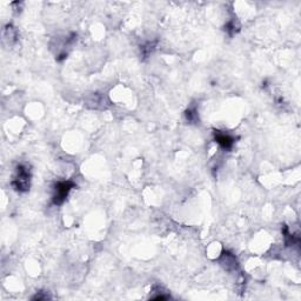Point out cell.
<instances>
[{
    "label": "cell",
    "instance_id": "cell-4",
    "mask_svg": "<svg viewBox=\"0 0 301 301\" xmlns=\"http://www.w3.org/2000/svg\"><path fill=\"white\" fill-rule=\"evenodd\" d=\"M186 117H187V120H189L191 122H195L198 120V114H197V110H188L187 112H186Z\"/></svg>",
    "mask_w": 301,
    "mask_h": 301
},
{
    "label": "cell",
    "instance_id": "cell-2",
    "mask_svg": "<svg viewBox=\"0 0 301 301\" xmlns=\"http://www.w3.org/2000/svg\"><path fill=\"white\" fill-rule=\"evenodd\" d=\"M74 187V182L71 180H66V181H59L54 186L52 201L54 205H61L67 198L71 189Z\"/></svg>",
    "mask_w": 301,
    "mask_h": 301
},
{
    "label": "cell",
    "instance_id": "cell-1",
    "mask_svg": "<svg viewBox=\"0 0 301 301\" xmlns=\"http://www.w3.org/2000/svg\"><path fill=\"white\" fill-rule=\"evenodd\" d=\"M31 171L26 165H19L17 167L16 176L13 178L12 186L18 192H26L30 189L31 186Z\"/></svg>",
    "mask_w": 301,
    "mask_h": 301
},
{
    "label": "cell",
    "instance_id": "cell-3",
    "mask_svg": "<svg viewBox=\"0 0 301 301\" xmlns=\"http://www.w3.org/2000/svg\"><path fill=\"white\" fill-rule=\"evenodd\" d=\"M214 137H215V141L219 144V145L222 147V149L230 150L231 147L233 146L234 139L231 137V135L226 134V133H224V132L215 131Z\"/></svg>",
    "mask_w": 301,
    "mask_h": 301
}]
</instances>
